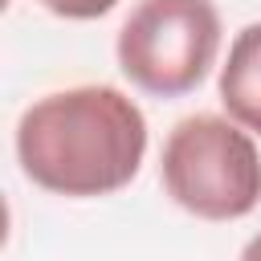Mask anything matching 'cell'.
Returning a JSON list of instances; mask_svg holds the SVG:
<instances>
[{"label": "cell", "instance_id": "1", "mask_svg": "<svg viewBox=\"0 0 261 261\" xmlns=\"http://www.w3.org/2000/svg\"><path fill=\"white\" fill-rule=\"evenodd\" d=\"M147 155V118L114 86H69L37 98L16 122L20 171L73 200L122 192Z\"/></svg>", "mask_w": 261, "mask_h": 261}, {"label": "cell", "instance_id": "5", "mask_svg": "<svg viewBox=\"0 0 261 261\" xmlns=\"http://www.w3.org/2000/svg\"><path fill=\"white\" fill-rule=\"evenodd\" d=\"M37 4L45 12H53V16H65V20H98L118 0H37Z\"/></svg>", "mask_w": 261, "mask_h": 261}, {"label": "cell", "instance_id": "4", "mask_svg": "<svg viewBox=\"0 0 261 261\" xmlns=\"http://www.w3.org/2000/svg\"><path fill=\"white\" fill-rule=\"evenodd\" d=\"M220 106L245 130L261 135V20L245 24L228 45V61L220 65Z\"/></svg>", "mask_w": 261, "mask_h": 261}, {"label": "cell", "instance_id": "6", "mask_svg": "<svg viewBox=\"0 0 261 261\" xmlns=\"http://www.w3.org/2000/svg\"><path fill=\"white\" fill-rule=\"evenodd\" d=\"M245 257H249V261H257V257H261V237H253V241L245 245Z\"/></svg>", "mask_w": 261, "mask_h": 261}, {"label": "cell", "instance_id": "3", "mask_svg": "<svg viewBox=\"0 0 261 261\" xmlns=\"http://www.w3.org/2000/svg\"><path fill=\"white\" fill-rule=\"evenodd\" d=\"M114 53L143 94H192L216 65L220 12L212 0H139L118 29Z\"/></svg>", "mask_w": 261, "mask_h": 261}, {"label": "cell", "instance_id": "2", "mask_svg": "<svg viewBox=\"0 0 261 261\" xmlns=\"http://www.w3.org/2000/svg\"><path fill=\"white\" fill-rule=\"evenodd\" d=\"M163 192L200 220H241L261 204V155L237 118L188 114L159 155Z\"/></svg>", "mask_w": 261, "mask_h": 261}]
</instances>
